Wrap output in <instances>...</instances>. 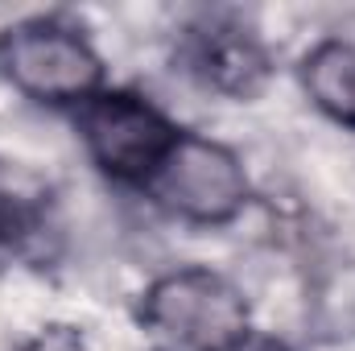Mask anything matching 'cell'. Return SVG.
<instances>
[{
  "label": "cell",
  "instance_id": "cell-7",
  "mask_svg": "<svg viewBox=\"0 0 355 351\" xmlns=\"http://www.w3.org/2000/svg\"><path fill=\"white\" fill-rule=\"evenodd\" d=\"M25 351H83V339L75 331H67V327H50L42 339H33Z\"/></svg>",
  "mask_w": 355,
  "mask_h": 351
},
{
  "label": "cell",
  "instance_id": "cell-1",
  "mask_svg": "<svg viewBox=\"0 0 355 351\" xmlns=\"http://www.w3.org/2000/svg\"><path fill=\"white\" fill-rule=\"evenodd\" d=\"M145 323L190 351H223L248 335L240 289L211 268H182L145 293Z\"/></svg>",
  "mask_w": 355,
  "mask_h": 351
},
{
  "label": "cell",
  "instance_id": "cell-5",
  "mask_svg": "<svg viewBox=\"0 0 355 351\" xmlns=\"http://www.w3.org/2000/svg\"><path fill=\"white\" fill-rule=\"evenodd\" d=\"M190 62L215 91H227L240 99L257 95L268 79V54L252 33L236 25H211L207 33H198L190 46Z\"/></svg>",
  "mask_w": 355,
  "mask_h": 351
},
{
  "label": "cell",
  "instance_id": "cell-4",
  "mask_svg": "<svg viewBox=\"0 0 355 351\" xmlns=\"http://www.w3.org/2000/svg\"><path fill=\"white\" fill-rule=\"evenodd\" d=\"M83 141H87L91 157L116 178H153V170L166 162V153L174 149L178 132L170 120L149 108L137 95L112 91V95H91L79 116Z\"/></svg>",
  "mask_w": 355,
  "mask_h": 351
},
{
  "label": "cell",
  "instance_id": "cell-2",
  "mask_svg": "<svg viewBox=\"0 0 355 351\" xmlns=\"http://www.w3.org/2000/svg\"><path fill=\"white\" fill-rule=\"evenodd\" d=\"M0 67L12 87L42 103H87L103 79L95 50L75 29L54 21H25L4 29Z\"/></svg>",
  "mask_w": 355,
  "mask_h": 351
},
{
  "label": "cell",
  "instance_id": "cell-8",
  "mask_svg": "<svg viewBox=\"0 0 355 351\" xmlns=\"http://www.w3.org/2000/svg\"><path fill=\"white\" fill-rule=\"evenodd\" d=\"M223 351H289L285 343H277V339H265V335H244V339H236L232 348Z\"/></svg>",
  "mask_w": 355,
  "mask_h": 351
},
{
  "label": "cell",
  "instance_id": "cell-6",
  "mask_svg": "<svg viewBox=\"0 0 355 351\" xmlns=\"http://www.w3.org/2000/svg\"><path fill=\"white\" fill-rule=\"evenodd\" d=\"M302 83L310 99L339 124L355 128V46L352 42H322L306 54Z\"/></svg>",
  "mask_w": 355,
  "mask_h": 351
},
{
  "label": "cell",
  "instance_id": "cell-3",
  "mask_svg": "<svg viewBox=\"0 0 355 351\" xmlns=\"http://www.w3.org/2000/svg\"><path fill=\"white\" fill-rule=\"evenodd\" d=\"M149 186L174 215L194 223H227L248 198L240 157L202 137H178Z\"/></svg>",
  "mask_w": 355,
  "mask_h": 351
}]
</instances>
